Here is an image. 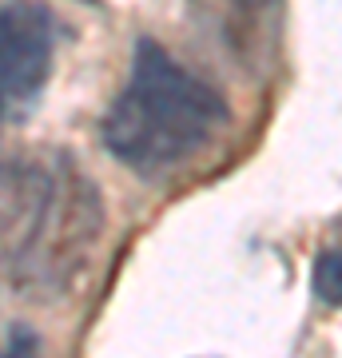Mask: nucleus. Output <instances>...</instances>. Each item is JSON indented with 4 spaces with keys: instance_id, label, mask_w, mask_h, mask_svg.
Segmentation results:
<instances>
[{
    "instance_id": "nucleus-1",
    "label": "nucleus",
    "mask_w": 342,
    "mask_h": 358,
    "mask_svg": "<svg viewBox=\"0 0 342 358\" xmlns=\"http://www.w3.org/2000/svg\"><path fill=\"white\" fill-rule=\"evenodd\" d=\"M227 124V100L152 36H140L131 48V76L104 115L100 136L124 167L155 179L203 152Z\"/></svg>"
},
{
    "instance_id": "nucleus-5",
    "label": "nucleus",
    "mask_w": 342,
    "mask_h": 358,
    "mask_svg": "<svg viewBox=\"0 0 342 358\" xmlns=\"http://www.w3.org/2000/svg\"><path fill=\"white\" fill-rule=\"evenodd\" d=\"M275 0H235V8L239 13H263V8H271Z\"/></svg>"
},
{
    "instance_id": "nucleus-2",
    "label": "nucleus",
    "mask_w": 342,
    "mask_h": 358,
    "mask_svg": "<svg viewBox=\"0 0 342 358\" xmlns=\"http://www.w3.org/2000/svg\"><path fill=\"white\" fill-rule=\"evenodd\" d=\"M56 16L40 0L0 4V120L32 108L56 60Z\"/></svg>"
},
{
    "instance_id": "nucleus-4",
    "label": "nucleus",
    "mask_w": 342,
    "mask_h": 358,
    "mask_svg": "<svg viewBox=\"0 0 342 358\" xmlns=\"http://www.w3.org/2000/svg\"><path fill=\"white\" fill-rule=\"evenodd\" d=\"M339 251L330 247V251H318V263H315V294L327 303V307H339L342 299V279H339Z\"/></svg>"
},
{
    "instance_id": "nucleus-3",
    "label": "nucleus",
    "mask_w": 342,
    "mask_h": 358,
    "mask_svg": "<svg viewBox=\"0 0 342 358\" xmlns=\"http://www.w3.org/2000/svg\"><path fill=\"white\" fill-rule=\"evenodd\" d=\"M48 179L36 167H0V259H24L48 219Z\"/></svg>"
}]
</instances>
